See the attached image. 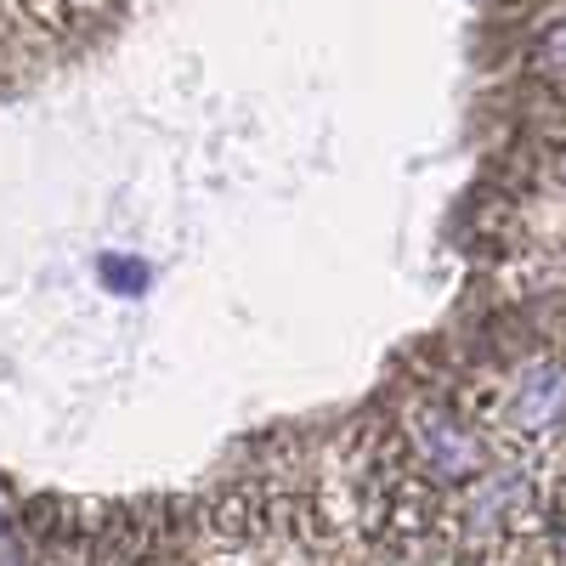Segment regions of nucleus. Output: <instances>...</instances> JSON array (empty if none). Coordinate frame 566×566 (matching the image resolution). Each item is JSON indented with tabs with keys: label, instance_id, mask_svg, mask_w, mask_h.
Masks as SVG:
<instances>
[{
	"label": "nucleus",
	"instance_id": "nucleus-1",
	"mask_svg": "<svg viewBox=\"0 0 566 566\" xmlns=\"http://www.w3.org/2000/svg\"><path fill=\"white\" fill-rule=\"evenodd\" d=\"M413 442H419L424 464L442 470L448 482H464V476H476V470H482L476 437L459 431V424H453L448 413H437V408H419V413H413Z\"/></svg>",
	"mask_w": 566,
	"mask_h": 566
},
{
	"label": "nucleus",
	"instance_id": "nucleus-2",
	"mask_svg": "<svg viewBox=\"0 0 566 566\" xmlns=\"http://www.w3.org/2000/svg\"><path fill=\"white\" fill-rule=\"evenodd\" d=\"M560 397H566V374L560 368H538L533 380L522 386V397H515V424L544 431V424L560 413Z\"/></svg>",
	"mask_w": 566,
	"mask_h": 566
},
{
	"label": "nucleus",
	"instance_id": "nucleus-3",
	"mask_svg": "<svg viewBox=\"0 0 566 566\" xmlns=\"http://www.w3.org/2000/svg\"><path fill=\"white\" fill-rule=\"evenodd\" d=\"M103 272L114 277L108 290H119V295H125V290H130V295H136V290H148V283H142V277H148V266H136V261H108Z\"/></svg>",
	"mask_w": 566,
	"mask_h": 566
},
{
	"label": "nucleus",
	"instance_id": "nucleus-4",
	"mask_svg": "<svg viewBox=\"0 0 566 566\" xmlns=\"http://www.w3.org/2000/svg\"><path fill=\"white\" fill-rule=\"evenodd\" d=\"M544 63L555 69V74H566V18L549 29V40H544Z\"/></svg>",
	"mask_w": 566,
	"mask_h": 566
}]
</instances>
